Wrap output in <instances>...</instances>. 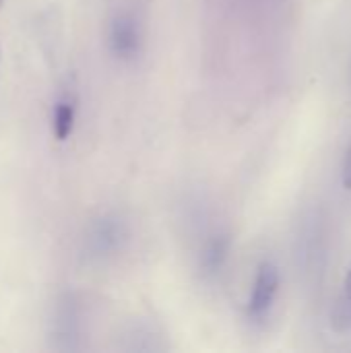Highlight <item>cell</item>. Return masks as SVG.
<instances>
[{
	"mask_svg": "<svg viewBox=\"0 0 351 353\" xmlns=\"http://www.w3.org/2000/svg\"><path fill=\"white\" fill-rule=\"evenodd\" d=\"M74 126V108L66 101L56 103L54 108V134L58 141H66Z\"/></svg>",
	"mask_w": 351,
	"mask_h": 353,
	"instance_id": "277c9868",
	"label": "cell"
},
{
	"mask_svg": "<svg viewBox=\"0 0 351 353\" xmlns=\"http://www.w3.org/2000/svg\"><path fill=\"white\" fill-rule=\"evenodd\" d=\"M345 302L351 308V269L350 273H348V277H345Z\"/></svg>",
	"mask_w": 351,
	"mask_h": 353,
	"instance_id": "8992f818",
	"label": "cell"
},
{
	"mask_svg": "<svg viewBox=\"0 0 351 353\" xmlns=\"http://www.w3.org/2000/svg\"><path fill=\"white\" fill-rule=\"evenodd\" d=\"M0 4H2V0H0Z\"/></svg>",
	"mask_w": 351,
	"mask_h": 353,
	"instance_id": "52a82bcc",
	"label": "cell"
},
{
	"mask_svg": "<svg viewBox=\"0 0 351 353\" xmlns=\"http://www.w3.org/2000/svg\"><path fill=\"white\" fill-rule=\"evenodd\" d=\"M110 48L118 58H132L141 48V31L132 17L120 14L110 27Z\"/></svg>",
	"mask_w": 351,
	"mask_h": 353,
	"instance_id": "7a4b0ae2",
	"label": "cell"
},
{
	"mask_svg": "<svg viewBox=\"0 0 351 353\" xmlns=\"http://www.w3.org/2000/svg\"><path fill=\"white\" fill-rule=\"evenodd\" d=\"M279 290V271L273 263H263L257 271L252 296L248 302V314L252 319H263L271 310Z\"/></svg>",
	"mask_w": 351,
	"mask_h": 353,
	"instance_id": "6da1fadb",
	"label": "cell"
},
{
	"mask_svg": "<svg viewBox=\"0 0 351 353\" xmlns=\"http://www.w3.org/2000/svg\"><path fill=\"white\" fill-rule=\"evenodd\" d=\"M343 186L351 190V147L345 153V159H343Z\"/></svg>",
	"mask_w": 351,
	"mask_h": 353,
	"instance_id": "5b68a950",
	"label": "cell"
},
{
	"mask_svg": "<svg viewBox=\"0 0 351 353\" xmlns=\"http://www.w3.org/2000/svg\"><path fill=\"white\" fill-rule=\"evenodd\" d=\"M228 254H230V238L228 236H215L203 250V256H201L203 271L207 275L219 273V269L228 261Z\"/></svg>",
	"mask_w": 351,
	"mask_h": 353,
	"instance_id": "3957f363",
	"label": "cell"
}]
</instances>
